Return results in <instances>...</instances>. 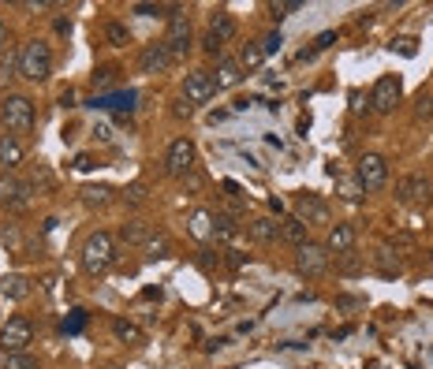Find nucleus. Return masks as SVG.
<instances>
[{"label":"nucleus","instance_id":"1a4fd4ad","mask_svg":"<svg viewBox=\"0 0 433 369\" xmlns=\"http://www.w3.org/2000/svg\"><path fill=\"white\" fill-rule=\"evenodd\" d=\"M194 164H198V149L191 138H176L169 146V153H164V172L169 176H187L194 172Z\"/></svg>","mask_w":433,"mask_h":369},{"label":"nucleus","instance_id":"f03ea898","mask_svg":"<svg viewBox=\"0 0 433 369\" xmlns=\"http://www.w3.org/2000/svg\"><path fill=\"white\" fill-rule=\"evenodd\" d=\"M53 75V49L41 38H30L23 49H19V79L26 82H45Z\"/></svg>","mask_w":433,"mask_h":369},{"label":"nucleus","instance_id":"a19ab883","mask_svg":"<svg viewBox=\"0 0 433 369\" xmlns=\"http://www.w3.org/2000/svg\"><path fill=\"white\" fill-rule=\"evenodd\" d=\"M392 53L414 56V53H419V41H414V38H392Z\"/></svg>","mask_w":433,"mask_h":369},{"label":"nucleus","instance_id":"393cba45","mask_svg":"<svg viewBox=\"0 0 433 369\" xmlns=\"http://www.w3.org/2000/svg\"><path fill=\"white\" fill-rule=\"evenodd\" d=\"M374 268H377L381 276H399V273H404V261H399L389 246H381L377 254H374Z\"/></svg>","mask_w":433,"mask_h":369},{"label":"nucleus","instance_id":"9b49d317","mask_svg":"<svg viewBox=\"0 0 433 369\" xmlns=\"http://www.w3.org/2000/svg\"><path fill=\"white\" fill-rule=\"evenodd\" d=\"M213 93H216V86H213V75L206 67H191L183 75V97H187V105H206Z\"/></svg>","mask_w":433,"mask_h":369},{"label":"nucleus","instance_id":"c756f323","mask_svg":"<svg viewBox=\"0 0 433 369\" xmlns=\"http://www.w3.org/2000/svg\"><path fill=\"white\" fill-rule=\"evenodd\" d=\"M191 235H194V239H213V213H202V209H198V213L191 216Z\"/></svg>","mask_w":433,"mask_h":369},{"label":"nucleus","instance_id":"2eb2a0df","mask_svg":"<svg viewBox=\"0 0 433 369\" xmlns=\"http://www.w3.org/2000/svg\"><path fill=\"white\" fill-rule=\"evenodd\" d=\"M209 75H213L216 90H236L243 82V67H239V60H232V56H216V67Z\"/></svg>","mask_w":433,"mask_h":369},{"label":"nucleus","instance_id":"5fc2aeb1","mask_svg":"<svg viewBox=\"0 0 433 369\" xmlns=\"http://www.w3.org/2000/svg\"><path fill=\"white\" fill-rule=\"evenodd\" d=\"M429 261H433V250H429Z\"/></svg>","mask_w":433,"mask_h":369},{"label":"nucleus","instance_id":"f3484780","mask_svg":"<svg viewBox=\"0 0 433 369\" xmlns=\"http://www.w3.org/2000/svg\"><path fill=\"white\" fill-rule=\"evenodd\" d=\"M23 161H26L23 142L15 138V134H0V168H4V172H15Z\"/></svg>","mask_w":433,"mask_h":369},{"label":"nucleus","instance_id":"7c9ffc66","mask_svg":"<svg viewBox=\"0 0 433 369\" xmlns=\"http://www.w3.org/2000/svg\"><path fill=\"white\" fill-rule=\"evenodd\" d=\"M79 198H82V206L101 209V206H109V187H82Z\"/></svg>","mask_w":433,"mask_h":369},{"label":"nucleus","instance_id":"3c124183","mask_svg":"<svg viewBox=\"0 0 433 369\" xmlns=\"http://www.w3.org/2000/svg\"><path fill=\"white\" fill-rule=\"evenodd\" d=\"M75 168H79V172H90L94 161H90V157H79V161H75Z\"/></svg>","mask_w":433,"mask_h":369},{"label":"nucleus","instance_id":"ddd939ff","mask_svg":"<svg viewBox=\"0 0 433 369\" xmlns=\"http://www.w3.org/2000/svg\"><path fill=\"white\" fill-rule=\"evenodd\" d=\"M172 64H176V60H172V53H169V45H164V41H154V45L142 49L139 71H142V75H164Z\"/></svg>","mask_w":433,"mask_h":369},{"label":"nucleus","instance_id":"f8f14e48","mask_svg":"<svg viewBox=\"0 0 433 369\" xmlns=\"http://www.w3.org/2000/svg\"><path fill=\"white\" fill-rule=\"evenodd\" d=\"M396 201L399 206H422V201H429V179L422 172H411L396 183Z\"/></svg>","mask_w":433,"mask_h":369},{"label":"nucleus","instance_id":"4468645a","mask_svg":"<svg viewBox=\"0 0 433 369\" xmlns=\"http://www.w3.org/2000/svg\"><path fill=\"white\" fill-rule=\"evenodd\" d=\"M295 216H299L307 228H310V224H329V206H325L318 194H299V198H295Z\"/></svg>","mask_w":433,"mask_h":369},{"label":"nucleus","instance_id":"5701e85b","mask_svg":"<svg viewBox=\"0 0 433 369\" xmlns=\"http://www.w3.org/2000/svg\"><path fill=\"white\" fill-rule=\"evenodd\" d=\"M112 335H116L120 343H131V347H139V343L146 340L142 328H139L135 321H127V317H116V321H112Z\"/></svg>","mask_w":433,"mask_h":369},{"label":"nucleus","instance_id":"4be33fe9","mask_svg":"<svg viewBox=\"0 0 433 369\" xmlns=\"http://www.w3.org/2000/svg\"><path fill=\"white\" fill-rule=\"evenodd\" d=\"M116 239H120L124 246H146V243H149V228H146L142 221H127V224H120Z\"/></svg>","mask_w":433,"mask_h":369},{"label":"nucleus","instance_id":"2f4dec72","mask_svg":"<svg viewBox=\"0 0 433 369\" xmlns=\"http://www.w3.org/2000/svg\"><path fill=\"white\" fill-rule=\"evenodd\" d=\"M15 75H19V53H11L8 49V53L0 56V86H8Z\"/></svg>","mask_w":433,"mask_h":369},{"label":"nucleus","instance_id":"ea45409f","mask_svg":"<svg viewBox=\"0 0 433 369\" xmlns=\"http://www.w3.org/2000/svg\"><path fill=\"white\" fill-rule=\"evenodd\" d=\"M105 38H109V45H127L131 34H127L124 23H109V26H105Z\"/></svg>","mask_w":433,"mask_h":369},{"label":"nucleus","instance_id":"aec40b11","mask_svg":"<svg viewBox=\"0 0 433 369\" xmlns=\"http://www.w3.org/2000/svg\"><path fill=\"white\" fill-rule=\"evenodd\" d=\"M280 239L299 250L303 243H310V231H307V224L299 221V216H284V221H280Z\"/></svg>","mask_w":433,"mask_h":369},{"label":"nucleus","instance_id":"37998d69","mask_svg":"<svg viewBox=\"0 0 433 369\" xmlns=\"http://www.w3.org/2000/svg\"><path fill=\"white\" fill-rule=\"evenodd\" d=\"M124 198L131 201V206H142L146 201V183H131V187L124 191Z\"/></svg>","mask_w":433,"mask_h":369},{"label":"nucleus","instance_id":"49530a36","mask_svg":"<svg viewBox=\"0 0 433 369\" xmlns=\"http://www.w3.org/2000/svg\"><path fill=\"white\" fill-rule=\"evenodd\" d=\"M82 325H86V313H82V310H71V317L64 321V332H82Z\"/></svg>","mask_w":433,"mask_h":369},{"label":"nucleus","instance_id":"a878e982","mask_svg":"<svg viewBox=\"0 0 433 369\" xmlns=\"http://www.w3.org/2000/svg\"><path fill=\"white\" fill-rule=\"evenodd\" d=\"M236 231H239V224H236V216H232V213H216L213 216V239L232 243V239H236Z\"/></svg>","mask_w":433,"mask_h":369},{"label":"nucleus","instance_id":"f704fd0d","mask_svg":"<svg viewBox=\"0 0 433 369\" xmlns=\"http://www.w3.org/2000/svg\"><path fill=\"white\" fill-rule=\"evenodd\" d=\"M299 8H303V0H273V4H269V15L280 23V19H288V15H295Z\"/></svg>","mask_w":433,"mask_h":369},{"label":"nucleus","instance_id":"b1692460","mask_svg":"<svg viewBox=\"0 0 433 369\" xmlns=\"http://www.w3.org/2000/svg\"><path fill=\"white\" fill-rule=\"evenodd\" d=\"M209 34L213 38H221V41H232L236 38V19H232L228 11H213L209 15Z\"/></svg>","mask_w":433,"mask_h":369},{"label":"nucleus","instance_id":"58836bf2","mask_svg":"<svg viewBox=\"0 0 433 369\" xmlns=\"http://www.w3.org/2000/svg\"><path fill=\"white\" fill-rule=\"evenodd\" d=\"M116 75H120V67H112V64H105V67H97L94 71V86H116Z\"/></svg>","mask_w":433,"mask_h":369},{"label":"nucleus","instance_id":"6ab92c4d","mask_svg":"<svg viewBox=\"0 0 433 369\" xmlns=\"http://www.w3.org/2000/svg\"><path fill=\"white\" fill-rule=\"evenodd\" d=\"M247 231H251V239L262 243V246H269L280 239V221H273V216H254L251 224H247Z\"/></svg>","mask_w":433,"mask_h":369},{"label":"nucleus","instance_id":"f257e3e1","mask_svg":"<svg viewBox=\"0 0 433 369\" xmlns=\"http://www.w3.org/2000/svg\"><path fill=\"white\" fill-rule=\"evenodd\" d=\"M116 265V239L109 231H94L86 243H82V273L86 276H105Z\"/></svg>","mask_w":433,"mask_h":369},{"label":"nucleus","instance_id":"09e8293b","mask_svg":"<svg viewBox=\"0 0 433 369\" xmlns=\"http://www.w3.org/2000/svg\"><path fill=\"white\" fill-rule=\"evenodd\" d=\"M419 116H433V97H419Z\"/></svg>","mask_w":433,"mask_h":369},{"label":"nucleus","instance_id":"de8ad7c7","mask_svg":"<svg viewBox=\"0 0 433 369\" xmlns=\"http://www.w3.org/2000/svg\"><path fill=\"white\" fill-rule=\"evenodd\" d=\"M247 261H251V258H247V254H239V250H232V246L224 250V265H228V268H243Z\"/></svg>","mask_w":433,"mask_h":369},{"label":"nucleus","instance_id":"473e14b6","mask_svg":"<svg viewBox=\"0 0 433 369\" xmlns=\"http://www.w3.org/2000/svg\"><path fill=\"white\" fill-rule=\"evenodd\" d=\"M337 273H344V276H359V273H362V258L355 254V250H347V254H337Z\"/></svg>","mask_w":433,"mask_h":369},{"label":"nucleus","instance_id":"39448f33","mask_svg":"<svg viewBox=\"0 0 433 369\" xmlns=\"http://www.w3.org/2000/svg\"><path fill=\"white\" fill-rule=\"evenodd\" d=\"M30 343H34V325H30V317H8V321L0 325V350H4V355H23Z\"/></svg>","mask_w":433,"mask_h":369},{"label":"nucleus","instance_id":"e433bc0d","mask_svg":"<svg viewBox=\"0 0 433 369\" xmlns=\"http://www.w3.org/2000/svg\"><path fill=\"white\" fill-rule=\"evenodd\" d=\"M4 369H41V365H38L34 355L23 350V355H4Z\"/></svg>","mask_w":433,"mask_h":369},{"label":"nucleus","instance_id":"864d4df0","mask_svg":"<svg viewBox=\"0 0 433 369\" xmlns=\"http://www.w3.org/2000/svg\"><path fill=\"white\" fill-rule=\"evenodd\" d=\"M429 201H433V183H429Z\"/></svg>","mask_w":433,"mask_h":369},{"label":"nucleus","instance_id":"4c0bfd02","mask_svg":"<svg viewBox=\"0 0 433 369\" xmlns=\"http://www.w3.org/2000/svg\"><path fill=\"white\" fill-rule=\"evenodd\" d=\"M224 265V254H213V250H198V268L202 273H216Z\"/></svg>","mask_w":433,"mask_h":369},{"label":"nucleus","instance_id":"dca6fc26","mask_svg":"<svg viewBox=\"0 0 433 369\" xmlns=\"http://www.w3.org/2000/svg\"><path fill=\"white\" fill-rule=\"evenodd\" d=\"M325 250L329 254H347V250H355V228L352 224H329Z\"/></svg>","mask_w":433,"mask_h":369},{"label":"nucleus","instance_id":"412c9836","mask_svg":"<svg viewBox=\"0 0 433 369\" xmlns=\"http://www.w3.org/2000/svg\"><path fill=\"white\" fill-rule=\"evenodd\" d=\"M30 191H38V194H49V191H56V176H53V168L49 164H30Z\"/></svg>","mask_w":433,"mask_h":369},{"label":"nucleus","instance_id":"423d86ee","mask_svg":"<svg viewBox=\"0 0 433 369\" xmlns=\"http://www.w3.org/2000/svg\"><path fill=\"white\" fill-rule=\"evenodd\" d=\"M30 198H34V191L26 179H19L15 172H0V206H8L11 213H26Z\"/></svg>","mask_w":433,"mask_h":369},{"label":"nucleus","instance_id":"c85d7f7f","mask_svg":"<svg viewBox=\"0 0 433 369\" xmlns=\"http://www.w3.org/2000/svg\"><path fill=\"white\" fill-rule=\"evenodd\" d=\"M164 258H172V243L164 239V235H149V243H146V261H164Z\"/></svg>","mask_w":433,"mask_h":369},{"label":"nucleus","instance_id":"603ef678","mask_svg":"<svg viewBox=\"0 0 433 369\" xmlns=\"http://www.w3.org/2000/svg\"><path fill=\"white\" fill-rule=\"evenodd\" d=\"M4 45H8V23L0 19V49H4Z\"/></svg>","mask_w":433,"mask_h":369},{"label":"nucleus","instance_id":"bb28decb","mask_svg":"<svg viewBox=\"0 0 433 369\" xmlns=\"http://www.w3.org/2000/svg\"><path fill=\"white\" fill-rule=\"evenodd\" d=\"M239 67L243 71H254V67H262V60H265V49H262V41H247L243 49H239Z\"/></svg>","mask_w":433,"mask_h":369},{"label":"nucleus","instance_id":"c9c22d12","mask_svg":"<svg viewBox=\"0 0 433 369\" xmlns=\"http://www.w3.org/2000/svg\"><path fill=\"white\" fill-rule=\"evenodd\" d=\"M4 295L8 298H26L30 295V280L26 276H8L4 280Z\"/></svg>","mask_w":433,"mask_h":369},{"label":"nucleus","instance_id":"72a5a7b5","mask_svg":"<svg viewBox=\"0 0 433 369\" xmlns=\"http://www.w3.org/2000/svg\"><path fill=\"white\" fill-rule=\"evenodd\" d=\"M332 41H337V30H322L318 38H314V45H310V49H303V53H299V60H314V56H318L322 49H329Z\"/></svg>","mask_w":433,"mask_h":369},{"label":"nucleus","instance_id":"6e6552de","mask_svg":"<svg viewBox=\"0 0 433 369\" xmlns=\"http://www.w3.org/2000/svg\"><path fill=\"white\" fill-rule=\"evenodd\" d=\"M355 179L362 183V191H381L389 183V161L381 153H362L355 164Z\"/></svg>","mask_w":433,"mask_h":369},{"label":"nucleus","instance_id":"7ed1b4c3","mask_svg":"<svg viewBox=\"0 0 433 369\" xmlns=\"http://www.w3.org/2000/svg\"><path fill=\"white\" fill-rule=\"evenodd\" d=\"M0 123H4L8 134H30L34 131V101H30L26 93H8L4 101H0Z\"/></svg>","mask_w":433,"mask_h":369},{"label":"nucleus","instance_id":"cd10ccee","mask_svg":"<svg viewBox=\"0 0 433 369\" xmlns=\"http://www.w3.org/2000/svg\"><path fill=\"white\" fill-rule=\"evenodd\" d=\"M337 194L347 201V206H359V201L366 198L362 183H359V179H347V176H337Z\"/></svg>","mask_w":433,"mask_h":369},{"label":"nucleus","instance_id":"20e7f679","mask_svg":"<svg viewBox=\"0 0 433 369\" xmlns=\"http://www.w3.org/2000/svg\"><path fill=\"white\" fill-rule=\"evenodd\" d=\"M164 45H169L172 60H183L194 49V34H191V15L179 4H172L169 11V34H164Z\"/></svg>","mask_w":433,"mask_h":369},{"label":"nucleus","instance_id":"a18cd8bd","mask_svg":"<svg viewBox=\"0 0 433 369\" xmlns=\"http://www.w3.org/2000/svg\"><path fill=\"white\" fill-rule=\"evenodd\" d=\"M221 45H224V41H221V38H213V34L206 30V38H202V53H206V56H221Z\"/></svg>","mask_w":433,"mask_h":369},{"label":"nucleus","instance_id":"a211bd4d","mask_svg":"<svg viewBox=\"0 0 433 369\" xmlns=\"http://www.w3.org/2000/svg\"><path fill=\"white\" fill-rule=\"evenodd\" d=\"M135 101H139L135 90H116V93H97L90 105L94 108H112V112H131L135 108Z\"/></svg>","mask_w":433,"mask_h":369},{"label":"nucleus","instance_id":"8fccbe9b","mask_svg":"<svg viewBox=\"0 0 433 369\" xmlns=\"http://www.w3.org/2000/svg\"><path fill=\"white\" fill-rule=\"evenodd\" d=\"M56 34H71V19H64V15H60V19H56Z\"/></svg>","mask_w":433,"mask_h":369},{"label":"nucleus","instance_id":"9d476101","mask_svg":"<svg viewBox=\"0 0 433 369\" xmlns=\"http://www.w3.org/2000/svg\"><path fill=\"white\" fill-rule=\"evenodd\" d=\"M295 268L303 276H325L329 273V250L325 243H303L295 250Z\"/></svg>","mask_w":433,"mask_h":369},{"label":"nucleus","instance_id":"c03bdc74","mask_svg":"<svg viewBox=\"0 0 433 369\" xmlns=\"http://www.w3.org/2000/svg\"><path fill=\"white\" fill-rule=\"evenodd\" d=\"M280 45H284V34H280V30L265 34V41H262V49H265V53H280Z\"/></svg>","mask_w":433,"mask_h":369},{"label":"nucleus","instance_id":"0eeeda50","mask_svg":"<svg viewBox=\"0 0 433 369\" xmlns=\"http://www.w3.org/2000/svg\"><path fill=\"white\" fill-rule=\"evenodd\" d=\"M399 97H404V79L399 75H381L374 82V90H370V108L377 116H385V112H392L399 105Z\"/></svg>","mask_w":433,"mask_h":369},{"label":"nucleus","instance_id":"79ce46f5","mask_svg":"<svg viewBox=\"0 0 433 369\" xmlns=\"http://www.w3.org/2000/svg\"><path fill=\"white\" fill-rule=\"evenodd\" d=\"M164 11H172V4H131V15H164Z\"/></svg>","mask_w":433,"mask_h":369}]
</instances>
